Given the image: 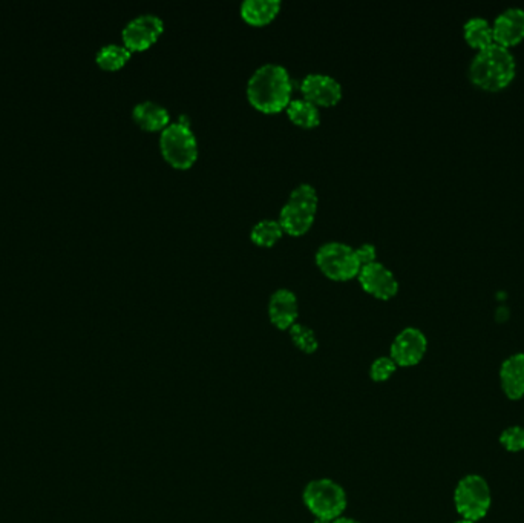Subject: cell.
I'll return each instance as SVG.
<instances>
[{
  "label": "cell",
  "instance_id": "24",
  "mask_svg": "<svg viewBox=\"0 0 524 523\" xmlns=\"http://www.w3.org/2000/svg\"><path fill=\"white\" fill-rule=\"evenodd\" d=\"M354 252H356V257H358L360 266L370 265V263H373L377 258V249L371 242L360 244L359 248L354 249Z\"/></svg>",
  "mask_w": 524,
  "mask_h": 523
},
{
  "label": "cell",
  "instance_id": "8",
  "mask_svg": "<svg viewBox=\"0 0 524 523\" xmlns=\"http://www.w3.org/2000/svg\"><path fill=\"white\" fill-rule=\"evenodd\" d=\"M165 31V22L160 16L152 12H144L135 16L123 27V45L127 50L144 51L154 45L161 33Z\"/></svg>",
  "mask_w": 524,
  "mask_h": 523
},
{
  "label": "cell",
  "instance_id": "26",
  "mask_svg": "<svg viewBox=\"0 0 524 523\" xmlns=\"http://www.w3.org/2000/svg\"><path fill=\"white\" fill-rule=\"evenodd\" d=\"M313 523H333L330 520H322V519H315V522Z\"/></svg>",
  "mask_w": 524,
  "mask_h": 523
},
{
  "label": "cell",
  "instance_id": "27",
  "mask_svg": "<svg viewBox=\"0 0 524 523\" xmlns=\"http://www.w3.org/2000/svg\"><path fill=\"white\" fill-rule=\"evenodd\" d=\"M454 523H475V522H471V520H466V519H460V520H457V522H454Z\"/></svg>",
  "mask_w": 524,
  "mask_h": 523
},
{
  "label": "cell",
  "instance_id": "25",
  "mask_svg": "<svg viewBox=\"0 0 524 523\" xmlns=\"http://www.w3.org/2000/svg\"><path fill=\"white\" fill-rule=\"evenodd\" d=\"M333 523H360L358 522V520H354V519L351 518H339L336 519V520H335V522Z\"/></svg>",
  "mask_w": 524,
  "mask_h": 523
},
{
  "label": "cell",
  "instance_id": "18",
  "mask_svg": "<svg viewBox=\"0 0 524 523\" xmlns=\"http://www.w3.org/2000/svg\"><path fill=\"white\" fill-rule=\"evenodd\" d=\"M133 51L127 50L125 45L108 44L103 45L97 54H95V61L101 69L106 71H117L120 68L126 65L127 61L131 59Z\"/></svg>",
  "mask_w": 524,
  "mask_h": 523
},
{
  "label": "cell",
  "instance_id": "10",
  "mask_svg": "<svg viewBox=\"0 0 524 523\" xmlns=\"http://www.w3.org/2000/svg\"><path fill=\"white\" fill-rule=\"evenodd\" d=\"M301 93L303 99L309 100L316 106L336 105L337 102L343 99L341 83L328 74H320V72H311L302 78Z\"/></svg>",
  "mask_w": 524,
  "mask_h": 523
},
{
  "label": "cell",
  "instance_id": "23",
  "mask_svg": "<svg viewBox=\"0 0 524 523\" xmlns=\"http://www.w3.org/2000/svg\"><path fill=\"white\" fill-rule=\"evenodd\" d=\"M500 444L509 453L524 452V427L512 425L503 429L500 435Z\"/></svg>",
  "mask_w": 524,
  "mask_h": 523
},
{
  "label": "cell",
  "instance_id": "11",
  "mask_svg": "<svg viewBox=\"0 0 524 523\" xmlns=\"http://www.w3.org/2000/svg\"><path fill=\"white\" fill-rule=\"evenodd\" d=\"M358 276L365 290L379 299H390L399 292L398 278L379 261L362 266Z\"/></svg>",
  "mask_w": 524,
  "mask_h": 523
},
{
  "label": "cell",
  "instance_id": "19",
  "mask_svg": "<svg viewBox=\"0 0 524 523\" xmlns=\"http://www.w3.org/2000/svg\"><path fill=\"white\" fill-rule=\"evenodd\" d=\"M288 118L301 127H316L320 123V112L309 100L294 99L287 106Z\"/></svg>",
  "mask_w": 524,
  "mask_h": 523
},
{
  "label": "cell",
  "instance_id": "20",
  "mask_svg": "<svg viewBox=\"0 0 524 523\" xmlns=\"http://www.w3.org/2000/svg\"><path fill=\"white\" fill-rule=\"evenodd\" d=\"M282 235H284V229L281 223L279 220H271V218L258 221L250 231L252 241L265 248L275 246L276 242L281 240Z\"/></svg>",
  "mask_w": 524,
  "mask_h": 523
},
{
  "label": "cell",
  "instance_id": "17",
  "mask_svg": "<svg viewBox=\"0 0 524 523\" xmlns=\"http://www.w3.org/2000/svg\"><path fill=\"white\" fill-rule=\"evenodd\" d=\"M464 34L466 42L477 51L494 44L492 23L485 17L475 16L468 19L464 25Z\"/></svg>",
  "mask_w": 524,
  "mask_h": 523
},
{
  "label": "cell",
  "instance_id": "6",
  "mask_svg": "<svg viewBox=\"0 0 524 523\" xmlns=\"http://www.w3.org/2000/svg\"><path fill=\"white\" fill-rule=\"evenodd\" d=\"M161 154L178 169H188L198 159V143L192 129L181 123H171L160 134Z\"/></svg>",
  "mask_w": 524,
  "mask_h": 523
},
{
  "label": "cell",
  "instance_id": "7",
  "mask_svg": "<svg viewBox=\"0 0 524 523\" xmlns=\"http://www.w3.org/2000/svg\"><path fill=\"white\" fill-rule=\"evenodd\" d=\"M316 263L320 270L333 280H350L359 275L360 263H359L354 248L347 242H324L316 250Z\"/></svg>",
  "mask_w": 524,
  "mask_h": 523
},
{
  "label": "cell",
  "instance_id": "21",
  "mask_svg": "<svg viewBox=\"0 0 524 523\" xmlns=\"http://www.w3.org/2000/svg\"><path fill=\"white\" fill-rule=\"evenodd\" d=\"M288 333H290L293 344H294L301 352L311 355V353H315L316 350H318V347H319V341H318V338H316L315 331H313V329L307 327V325L294 323V324L288 329Z\"/></svg>",
  "mask_w": 524,
  "mask_h": 523
},
{
  "label": "cell",
  "instance_id": "13",
  "mask_svg": "<svg viewBox=\"0 0 524 523\" xmlns=\"http://www.w3.org/2000/svg\"><path fill=\"white\" fill-rule=\"evenodd\" d=\"M299 306L298 298L290 289H278L271 293L269 301V316L271 324L279 331H288L296 320H298Z\"/></svg>",
  "mask_w": 524,
  "mask_h": 523
},
{
  "label": "cell",
  "instance_id": "2",
  "mask_svg": "<svg viewBox=\"0 0 524 523\" xmlns=\"http://www.w3.org/2000/svg\"><path fill=\"white\" fill-rule=\"evenodd\" d=\"M469 78L485 91H500L512 82L517 61L512 51L500 44L488 45L475 53L469 63Z\"/></svg>",
  "mask_w": 524,
  "mask_h": 523
},
{
  "label": "cell",
  "instance_id": "4",
  "mask_svg": "<svg viewBox=\"0 0 524 523\" xmlns=\"http://www.w3.org/2000/svg\"><path fill=\"white\" fill-rule=\"evenodd\" d=\"M318 200L316 189L309 183H301L293 189L279 214V223L284 232L293 237H299L309 231L315 221Z\"/></svg>",
  "mask_w": 524,
  "mask_h": 523
},
{
  "label": "cell",
  "instance_id": "22",
  "mask_svg": "<svg viewBox=\"0 0 524 523\" xmlns=\"http://www.w3.org/2000/svg\"><path fill=\"white\" fill-rule=\"evenodd\" d=\"M398 370V364L392 361L391 356H379L375 359L370 367L371 380H375L377 384L386 382L392 378Z\"/></svg>",
  "mask_w": 524,
  "mask_h": 523
},
{
  "label": "cell",
  "instance_id": "12",
  "mask_svg": "<svg viewBox=\"0 0 524 523\" xmlns=\"http://www.w3.org/2000/svg\"><path fill=\"white\" fill-rule=\"evenodd\" d=\"M494 42L503 46L519 45L524 39V10L520 6H509L503 10L492 22Z\"/></svg>",
  "mask_w": 524,
  "mask_h": 523
},
{
  "label": "cell",
  "instance_id": "15",
  "mask_svg": "<svg viewBox=\"0 0 524 523\" xmlns=\"http://www.w3.org/2000/svg\"><path fill=\"white\" fill-rule=\"evenodd\" d=\"M133 118L144 131H163L171 125L169 110L152 100H143L133 106Z\"/></svg>",
  "mask_w": 524,
  "mask_h": 523
},
{
  "label": "cell",
  "instance_id": "9",
  "mask_svg": "<svg viewBox=\"0 0 524 523\" xmlns=\"http://www.w3.org/2000/svg\"><path fill=\"white\" fill-rule=\"evenodd\" d=\"M428 350L425 333L417 327H405L392 339L390 356L398 367H414L423 359Z\"/></svg>",
  "mask_w": 524,
  "mask_h": 523
},
{
  "label": "cell",
  "instance_id": "5",
  "mask_svg": "<svg viewBox=\"0 0 524 523\" xmlns=\"http://www.w3.org/2000/svg\"><path fill=\"white\" fill-rule=\"evenodd\" d=\"M454 505L462 519L477 523L485 518L492 505L491 488L485 478L480 474H468L458 480Z\"/></svg>",
  "mask_w": 524,
  "mask_h": 523
},
{
  "label": "cell",
  "instance_id": "16",
  "mask_svg": "<svg viewBox=\"0 0 524 523\" xmlns=\"http://www.w3.org/2000/svg\"><path fill=\"white\" fill-rule=\"evenodd\" d=\"M281 0H244L241 4V16L250 25H267L281 10Z\"/></svg>",
  "mask_w": 524,
  "mask_h": 523
},
{
  "label": "cell",
  "instance_id": "1",
  "mask_svg": "<svg viewBox=\"0 0 524 523\" xmlns=\"http://www.w3.org/2000/svg\"><path fill=\"white\" fill-rule=\"evenodd\" d=\"M292 93L290 72L279 63H264L248 78V102L265 114L286 110L292 102Z\"/></svg>",
  "mask_w": 524,
  "mask_h": 523
},
{
  "label": "cell",
  "instance_id": "14",
  "mask_svg": "<svg viewBox=\"0 0 524 523\" xmlns=\"http://www.w3.org/2000/svg\"><path fill=\"white\" fill-rule=\"evenodd\" d=\"M500 384L509 399L519 401L524 396V353H513L503 361Z\"/></svg>",
  "mask_w": 524,
  "mask_h": 523
},
{
  "label": "cell",
  "instance_id": "3",
  "mask_svg": "<svg viewBox=\"0 0 524 523\" xmlns=\"http://www.w3.org/2000/svg\"><path fill=\"white\" fill-rule=\"evenodd\" d=\"M303 505L316 519L335 522L347 510L348 497L341 484L333 479H315L305 485Z\"/></svg>",
  "mask_w": 524,
  "mask_h": 523
}]
</instances>
